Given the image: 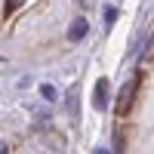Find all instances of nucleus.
<instances>
[{
    "instance_id": "7",
    "label": "nucleus",
    "mask_w": 154,
    "mask_h": 154,
    "mask_svg": "<svg viewBox=\"0 0 154 154\" xmlns=\"http://www.w3.org/2000/svg\"><path fill=\"white\" fill-rule=\"evenodd\" d=\"M0 154H9V151H6V148H3V145H0Z\"/></svg>"
},
{
    "instance_id": "1",
    "label": "nucleus",
    "mask_w": 154,
    "mask_h": 154,
    "mask_svg": "<svg viewBox=\"0 0 154 154\" xmlns=\"http://www.w3.org/2000/svg\"><path fill=\"white\" fill-rule=\"evenodd\" d=\"M139 83H142V74H136L133 80H126V86L120 89V96H117V117H123V114L133 108L136 93H139Z\"/></svg>"
},
{
    "instance_id": "5",
    "label": "nucleus",
    "mask_w": 154,
    "mask_h": 154,
    "mask_svg": "<svg viewBox=\"0 0 154 154\" xmlns=\"http://www.w3.org/2000/svg\"><path fill=\"white\" fill-rule=\"evenodd\" d=\"M40 96L53 102V99H56V86H49V83H43V86H40Z\"/></svg>"
},
{
    "instance_id": "3",
    "label": "nucleus",
    "mask_w": 154,
    "mask_h": 154,
    "mask_svg": "<svg viewBox=\"0 0 154 154\" xmlns=\"http://www.w3.org/2000/svg\"><path fill=\"white\" fill-rule=\"evenodd\" d=\"M86 31H89L86 19H74V22H71V28H68V40H83Z\"/></svg>"
},
{
    "instance_id": "4",
    "label": "nucleus",
    "mask_w": 154,
    "mask_h": 154,
    "mask_svg": "<svg viewBox=\"0 0 154 154\" xmlns=\"http://www.w3.org/2000/svg\"><path fill=\"white\" fill-rule=\"evenodd\" d=\"M22 3H25V0H6V6H3V19H9L12 12H16V9L22 6Z\"/></svg>"
},
{
    "instance_id": "2",
    "label": "nucleus",
    "mask_w": 154,
    "mask_h": 154,
    "mask_svg": "<svg viewBox=\"0 0 154 154\" xmlns=\"http://www.w3.org/2000/svg\"><path fill=\"white\" fill-rule=\"evenodd\" d=\"M93 105L102 111V108H108V80L102 77V80L96 83V93H93Z\"/></svg>"
},
{
    "instance_id": "6",
    "label": "nucleus",
    "mask_w": 154,
    "mask_h": 154,
    "mask_svg": "<svg viewBox=\"0 0 154 154\" xmlns=\"http://www.w3.org/2000/svg\"><path fill=\"white\" fill-rule=\"evenodd\" d=\"M105 19H108V25H111L114 19H117V9H105Z\"/></svg>"
}]
</instances>
